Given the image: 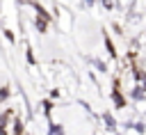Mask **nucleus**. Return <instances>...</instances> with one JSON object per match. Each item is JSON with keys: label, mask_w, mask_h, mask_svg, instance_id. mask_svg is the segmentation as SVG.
I'll use <instances>...</instances> for the list:
<instances>
[{"label": "nucleus", "mask_w": 146, "mask_h": 135, "mask_svg": "<svg viewBox=\"0 0 146 135\" xmlns=\"http://www.w3.org/2000/svg\"><path fill=\"white\" fill-rule=\"evenodd\" d=\"M112 96H114V103H116V108H123V98L119 96V92H114Z\"/></svg>", "instance_id": "obj_1"}, {"label": "nucleus", "mask_w": 146, "mask_h": 135, "mask_svg": "<svg viewBox=\"0 0 146 135\" xmlns=\"http://www.w3.org/2000/svg\"><path fill=\"white\" fill-rule=\"evenodd\" d=\"M105 121H107V124H105L107 128H114V126H116V124H114V117H110V114H105Z\"/></svg>", "instance_id": "obj_2"}, {"label": "nucleus", "mask_w": 146, "mask_h": 135, "mask_svg": "<svg viewBox=\"0 0 146 135\" xmlns=\"http://www.w3.org/2000/svg\"><path fill=\"white\" fill-rule=\"evenodd\" d=\"M132 96H135V98H141V96H144V89H135Z\"/></svg>", "instance_id": "obj_3"}, {"label": "nucleus", "mask_w": 146, "mask_h": 135, "mask_svg": "<svg viewBox=\"0 0 146 135\" xmlns=\"http://www.w3.org/2000/svg\"><path fill=\"white\" fill-rule=\"evenodd\" d=\"M94 64H96V66H98L100 71H105V64H103V62H98V59H94Z\"/></svg>", "instance_id": "obj_4"}, {"label": "nucleus", "mask_w": 146, "mask_h": 135, "mask_svg": "<svg viewBox=\"0 0 146 135\" xmlns=\"http://www.w3.org/2000/svg\"><path fill=\"white\" fill-rule=\"evenodd\" d=\"M50 135H62V128H50Z\"/></svg>", "instance_id": "obj_5"}]
</instances>
